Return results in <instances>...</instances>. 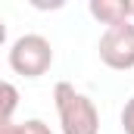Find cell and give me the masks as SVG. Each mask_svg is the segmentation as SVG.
<instances>
[{"mask_svg":"<svg viewBox=\"0 0 134 134\" xmlns=\"http://www.w3.org/2000/svg\"><path fill=\"white\" fill-rule=\"evenodd\" d=\"M53 103H56V115H59L63 134H100L97 103L87 94L75 91V84L59 81L53 87Z\"/></svg>","mask_w":134,"mask_h":134,"instance_id":"cell-1","label":"cell"},{"mask_svg":"<svg viewBox=\"0 0 134 134\" xmlns=\"http://www.w3.org/2000/svg\"><path fill=\"white\" fill-rule=\"evenodd\" d=\"M53 66V44L44 34H22L9 47V69L22 78H41Z\"/></svg>","mask_w":134,"mask_h":134,"instance_id":"cell-2","label":"cell"},{"mask_svg":"<svg viewBox=\"0 0 134 134\" xmlns=\"http://www.w3.org/2000/svg\"><path fill=\"white\" fill-rule=\"evenodd\" d=\"M97 53H100V63L106 69H115V72L134 69V22L109 25L100 34Z\"/></svg>","mask_w":134,"mask_h":134,"instance_id":"cell-3","label":"cell"},{"mask_svg":"<svg viewBox=\"0 0 134 134\" xmlns=\"http://www.w3.org/2000/svg\"><path fill=\"white\" fill-rule=\"evenodd\" d=\"M87 13L100 22V25H122V22H128V6H125V0H91L87 3Z\"/></svg>","mask_w":134,"mask_h":134,"instance_id":"cell-4","label":"cell"},{"mask_svg":"<svg viewBox=\"0 0 134 134\" xmlns=\"http://www.w3.org/2000/svg\"><path fill=\"white\" fill-rule=\"evenodd\" d=\"M16 106H19V91H16V84H9V81L0 78V122H13Z\"/></svg>","mask_w":134,"mask_h":134,"instance_id":"cell-5","label":"cell"},{"mask_svg":"<svg viewBox=\"0 0 134 134\" xmlns=\"http://www.w3.org/2000/svg\"><path fill=\"white\" fill-rule=\"evenodd\" d=\"M122 131L134 134V97L125 100V106H122Z\"/></svg>","mask_w":134,"mask_h":134,"instance_id":"cell-6","label":"cell"},{"mask_svg":"<svg viewBox=\"0 0 134 134\" xmlns=\"http://www.w3.org/2000/svg\"><path fill=\"white\" fill-rule=\"evenodd\" d=\"M19 128H22V134H53V131H50V125L41 122V119H28V122H22Z\"/></svg>","mask_w":134,"mask_h":134,"instance_id":"cell-7","label":"cell"},{"mask_svg":"<svg viewBox=\"0 0 134 134\" xmlns=\"http://www.w3.org/2000/svg\"><path fill=\"white\" fill-rule=\"evenodd\" d=\"M0 134H22V128L16 122H0Z\"/></svg>","mask_w":134,"mask_h":134,"instance_id":"cell-8","label":"cell"},{"mask_svg":"<svg viewBox=\"0 0 134 134\" xmlns=\"http://www.w3.org/2000/svg\"><path fill=\"white\" fill-rule=\"evenodd\" d=\"M3 44H6V22L0 19V47H3Z\"/></svg>","mask_w":134,"mask_h":134,"instance_id":"cell-9","label":"cell"},{"mask_svg":"<svg viewBox=\"0 0 134 134\" xmlns=\"http://www.w3.org/2000/svg\"><path fill=\"white\" fill-rule=\"evenodd\" d=\"M125 6H128V22H134V0H125Z\"/></svg>","mask_w":134,"mask_h":134,"instance_id":"cell-10","label":"cell"}]
</instances>
